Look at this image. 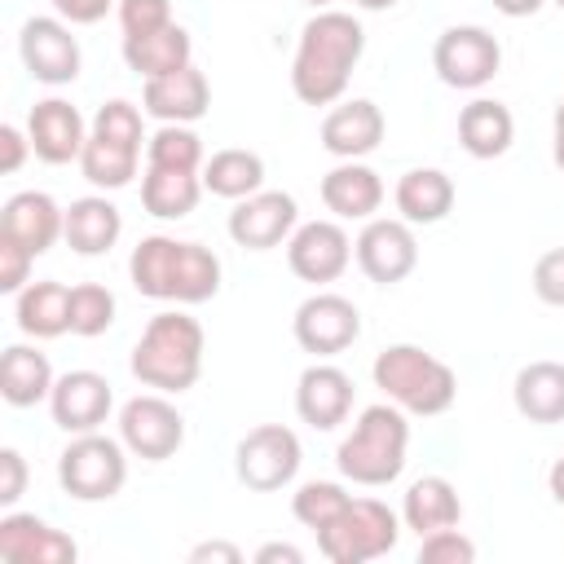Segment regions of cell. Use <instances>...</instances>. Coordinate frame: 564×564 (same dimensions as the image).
I'll return each instance as SVG.
<instances>
[{
    "instance_id": "6da1fadb",
    "label": "cell",
    "mask_w": 564,
    "mask_h": 564,
    "mask_svg": "<svg viewBox=\"0 0 564 564\" xmlns=\"http://www.w3.org/2000/svg\"><path fill=\"white\" fill-rule=\"evenodd\" d=\"M366 53V31L352 13L339 9H317L295 44L291 57V88L304 106H330L344 97L352 66Z\"/></svg>"
},
{
    "instance_id": "7a4b0ae2",
    "label": "cell",
    "mask_w": 564,
    "mask_h": 564,
    "mask_svg": "<svg viewBox=\"0 0 564 564\" xmlns=\"http://www.w3.org/2000/svg\"><path fill=\"white\" fill-rule=\"evenodd\" d=\"M128 278L145 300L167 304H207L220 291V260L203 242L150 234L132 247Z\"/></svg>"
},
{
    "instance_id": "3957f363",
    "label": "cell",
    "mask_w": 564,
    "mask_h": 564,
    "mask_svg": "<svg viewBox=\"0 0 564 564\" xmlns=\"http://www.w3.org/2000/svg\"><path fill=\"white\" fill-rule=\"evenodd\" d=\"M203 348L207 335L198 317L181 308L154 313L132 348V375L154 392H189L203 375Z\"/></svg>"
},
{
    "instance_id": "277c9868",
    "label": "cell",
    "mask_w": 564,
    "mask_h": 564,
    "mask_svg": "<svg viewBox=\"0 0 564 564\" xmlns=\"http://www.w3.org/2000/svg\"><path fill=\"white\" fill-rule=\"evenodd\" d=\"M405 449H410L405 410L392 405V401H379V405H366L357 414L352 432L335 449V463H339L344 480L379 489V485H392L405 471Z\"/></svg>"
},
{
    "instance_id": "5b68a950",
    "label": "cell",
    "mask_w": 564,
    "mask_h": 564,
    "mask_svg": "<svg viewBox=\"0 0 564 564\" xmlns=\"http://www.w3.org/2000/svg\"><path fill=\"white\" fill-rule=\"evenodd\" d=\"M370 375H375V388L405 414L432 419L458 401V375L441 357L423 352L419 344H388L375 357Z\"/></svg>"
},
{
    "instance_id": "8992f818",
    "label": "cell",
    "mask_w": 564,
    "mask_h": 564,
    "mask_svg": "<svg viewBox=\"0 0 564 564\" xmlns=\"http://www.w3.org/2000/svg\"><path fill=\"white\" fill-rule=\"evenodd\" d=\"M401 538V516L379 502V498H352L348 511L317 533V551L330 560V564H366V560H379L397 546Z\"/></svg>"
},
{
    "instance_id": "52a82bcc",
    "label": "cell",
    "mask_w": 564,
    "mask_h": 564,
    "mask_svg": "<svg viewBox=\"0 0 564 564\" xmlns=\"http://www.w3.org/2000/svg\"><path fill=\"white\" fill-rule=\"evenodd\" d=\"M123 441H110L101 432H79L57 454V480L75 502H110L128 480Z\"/></svg>"
},
{
    "instance_id": "ba28073f",
    "label": "cell",
    "mask_w": 564,
    "mask_h": 564,
    "mask_svg": "<svg viewBox=\"0 0 564 564\" xmlns=\"http://www.w3.org/2000/svg\"><path fill=\"white\" fill-rule=\"evenodd\" d=\"M300 463H304V449H300V436L282 423H260L251 427L238 449H234V471L247 489L256 494H273V489H286L295 476H300Z\"/></svg>"
},
{
    "instance_id": "9c48e42d",
    "label": "cell",
    "mask_w": 564,
    "mask_h": 564,
    "mask_svg": "<svg viewBox=\"0 0 564 564\" xmlns=\"http://www.w3.org/2000/svg\"><path fill=\"white\" fill-rule=\"evenodd\" d=\"M502 66V44L485 26H445L432 44V70L441 84L476 93L485 88Z\"/></svg>"
},
{
    "instance_id": "30bf717a",
    "label": "cell",
    "mask_w": 564,
    "mask_h": 564,
    "mask_svg": "<svg viewBox=\"0 0 564 564\" xmlns=\"http://www.w3.org/2000/svg\"><path fill=\"white\" fill-rule=\"evenodd\" d=\"M119 441L128 445V454H137L145 463H163V458H172L185 445V419H181V410L167 397L145 392V397L123 401V410H119Z\"/></svg>"
},
{
    "instance_id": "8fae6325",
    "label": "cell",
    "mask_w": 564,
    "mask_h": 564,
    "mask_svg": "<svg viewBox=\"0 0 564 564\" xmlns=\"http://www.w3.org/2000/svg\"><path fill=\"white\" fill-rule=\"evenodd\" d=\"M291 330H295V344L313 357H339L344 348L357 344L361 335V313L348 295H335V291H317L308 295L295 317H291Z\"/></svg>"
},
{
    "instance_id": "7c38bea8",
    "label": "cell",
    "mask_w": 564,
    "mask_h": 564,
    "mask_svg": "<svg viewBox=\"0 0 564 564\" xmlns=\"http://www.w3.org/2000/svg\"><path fill=\"white\" fill-rule=\"evenodd\" d=\"M18 53H22V66L31 70V79L40 84H70L79 75V40L70 35L66 18H26L22 31H18Z\"/></svg>"
},
{
    "instance_id": "4fadbf2b",
    "label": "cell",
    "mask_w": 564,
    "mask_h": 564,
    "mask_svg": "<svg viewBox=\"0 0 564 564\" xmlns=\"http://www.w3.org/2000/svg\"><path fill=\"white\" fill-rule=\"evenodd\" d=\"M286 264L300 282L326 286L335 278H344V269L352 264V238L344 234L339 220H308L295 225V234L286 238Z\"/></svg>"
},
{
    "instance_id": "5bb4252c",
    "label": "cell",
    "mask_w": 564,
    "mask_h": 564,
    "mask_svg": "<svg viewBox=\"0 0 564 564\" xmlns=\"http://www.w3.org/2000/svg\"><path fill=\"white\" fill-rule=\"evenodd\" d=\"M300 225V207L286 189H256L247 198H238V207L229 212V238L247 251H273L282 247Z\"/></svg>"
},
{
    "instance_id": "9a60e30c",
    "label": "cell",
    "mask_w": 564,
    "mask_h": 564,
    "mask_svg": "<svg viewBox=\"0 0 564 564\" xmlns=\"http://www.w3.org/2000/svg\"><path fill=\"white\" fill-rule=\"evenodd\" d=\"M352 256L361 264V273L379 286H397L414 273L419 264V242H414V229L410 220H366V229L357 234L352 242Z\"/></svg>"
},
{
    "instance_id": "2e32d148",
    "label": "cell",
    "mask_w": 564,
    "mask_h": 564,
    "mask_svg": "<svg viewBox=\"0 0 564 564\" xmlns=\"http://www.w3.org/2000/svg\"><path fill=\"white\" fill-rule=\"evenodd\" d=\"M115 405V392H110V379L97 375V370H66L57 375L53 392H48V410H53V423L70 436L79 432H97L106 423Z\"/></svg>"
},
{
    "instance_id": "e0dca14e",
    "label": "cell",
    "mask_w": 564,
    "mask_h": 564,
    "mask_svg": "<svg viewBox=\"0 0 564 564\" xmlns=\"http://www.w3.org/2000/svg\"><path fill=\"white\" fill-rule=\"evenodd\" d=\"M26 137H31V150L40 163H79L84 154V141H88V128H84V115L66 101V97H44L31 106L26 115Z\"/></svg>"
},
{
    "instance_id": "ac0fdd59",
    "label": "cell",
    "mask_w": 564,
    "mask_h": 564,
    "mask_svg": "<svg viewBox=\"0 0 564 564\" xmlns=\"http://www.w3.org/2000/svg\"><path fill=\"white\" fill-rule=\"evenodd\" d=\"M79 555L75 538L53 529L48 520L31 511H9L0 516V560L9 564H70Z\"/></svg>"
},
{
    "instance_id": "d6986e66",
    "label": "cell",
    "mask_w": 564,
    "mask_h": 564,
    "mask_svg": "<svg viewBox=\"0 0 564 564\" xmlns=\"http://www.w3.org/2000/svg\"><path fill=\"white\" fill-rule=\"evenodd\" d=\"M352 379L330 366V361H313L300 383H295V414L313 427V432H330L352 414Z\"/></svg>"
},
{
    "instance_id": "ffe728a7",
    "label": "cell",
    "mask_w": 564,
    "mask_h": 564,
    "mask_svg": "<svg viewBox=\"0 0 564 564\" xmlns=\"http://www.w3.org/2000/svg\"><path fill=\"white\" fill-rule=\"evenodd\" d=\"M141 106H145V115H154L159 123H194V119H203L207 106H212V84H207V75L189 62V66H181V70H172V75L145 79Z\"/></svg>"
},
{
    "instance_id": "44dd1931",
    "label": "cell",
    "mask_w": 564,
    "mask_h": 564,
    "mask_svg": "<svg viewBox=\"0 0 564 564\" xmlns=\"http://www.w3.org/2000/svg\"><path fill=\"white\" fill-rule=\"evenodd\" d=\"M62 229H66V207H57L53 194L44 189H22L0 212V234L22 242L31 256H44L62 238Z\"/></svg>"
},
{
    "instance_id": "7402d4cb",
    "label": "cell",
    "mask_w": 564,
    "mask_h": 564,
    "mask_svg": "<svg viewBox=\"0 0 564 564\" xmlns=\"http://www.w3.org/2000/svg\"><path fill=\"white\" fill-rule=\"evenodd\" d=\"M383 110L366 97H352V101H339L326 119H322V150L335 154V159H366L379 150L383 141Z\"/></svg>"
},
{
    "instance_id": "603a6c76",
    "label": "cell",
    "mask_w": 564,
    "mask_h": 564,
    "mask_svg": "<svg viewBox=\"0 0 564 564\" xmlns=\"http://www.w3.org/2000/svg\"><path fill=\"white\" fill-rule=\"evenodd\" d=\"M322 203L335 212V220H375L383 207V181L361 159H344L322 176Z\"/></svg>"
},
{
    "instance_id": "cb8c5ba5",
    "label": "cell",
    "mask_w": 564,
    "mask_h": 564,
    "mask_svg": "<svg viewBox=\"0 0 564 564\" xmlns=\"http://www.w3.org/2000/svg\"><path fill=\"white\" fill-rule=\"evenodd\" d=\"M123 234V216L110 198L101 194H88V198H75L66 207V229L62 238L70 242L75 256H106Z\"/></svg>"
},
{
    "instance_id": "d4e9b609",
    "label": "cell",
    "mask_w": 564,
    "mask_h": 564,
    "mask_svg": "<svg viewBox=\"0 0 564 564\" xmlns=\"http://www.w3.org/2000/svg\"><path fill=\"white\" fill-rule=\"evenodd\" d=\"M123 62L141 79H159V75H172L194 62V40L176 22L163 31H150V35H123Z\"/></svg>"
},
{
    "instance_id": "484cf974",
    "label": "cell",
    "mask_w": 564,
    "mask_h": 564,
    "mask_svg": "<svg viewBox=\"0 0 564 564\" xmlns=\"http://www.w3.org/2000/svg\"><path fill=\"white\" fill-rule=\"evenodd\" d=\"M458 141L471 159H498L511 150L516 141V119L502 101L494 97H476L458 110Z\"/></svg>"
},
{
    "instance_id": "4316f807",
    "label": "cell",
    "mask_w": 564,
    "mask_h": 564,
    "mask_svg": "<svg viewBox=\"0 0 564 564\" xmlns=\"http://www.w3.org/2000/svg\"><path fill=\"white\" fill-rule=\"evenodd\" d=\"M53 383H57V375H53V366L40 348H31V344H9L4 348V357H0V397L9 405L26 410V405L48 401Z\"/></svg>"
},
{
    "instance_id": "83f0119b",
    "label": "cell",
    "mask_w": 564,
    "mask_h": 564,
    "mask_svg": "<svg viewBox=\"0 0 564 564\" xmlns=\"http://www.w3.org/2000/svg\"><path fill=\"white\" fill-rule=\"evenodd\" d=\"M458 520H463V502L445 476H419L401 498V524L414 529L419 538L436 529H454Z\"/></svg>"
},
{
    "instance_id": "f1b7e54d",
    "label": "cell",
    "mask_w": 564,
    "mask_h": 564,
    "mask_svg": "<svg viewBox=\"0 0 564 564\" xmlns=\"http://www.w3.org/2000/svg\"><path fill=\"white\" fill-rule=\"evenodd\" d=\"M511 401L529 423H564V361H529L511 383Z\"/></svg>"
},
{
    "instance_id": "f546056e",
    "label": "cell",
    "mask_w": 564,
    "mask_h": 564,
    "mask_svg": "<svg viewBox=\"0 0 564 564\" xmlns=\"http://www.w3.org/2000/svg\"><path fill=\"white\" fill-rule=\"evenodd\" d=\"M397 212L410 225H436L454 212V181L441 167H410L397 181Z\"/></svg>"
},
{
    "instance_id": "4dcf8cb0",
    "label": "cell",
    "mask_w": 564,
    "mask_h": 564,
    "mask_svg": "<svg viewBox=\"0 0 564 564\" xmlns=\"http://www.w3.org/2000/svg\"><path fill=\"white\" fill-rule=\"evenodd\" d=\"M18 330L31 339H57L70 330V286L62 282H26L18 291Z\"/></svg>"
},
{
    "instance_id": "1f68e13d",
    "label": "cell",
    "mask_w": 564,
    "mask_h": 564,
    "mask_svg": "<svg viewBox=\"0 0 564 564\" xmlns=\"http://www.w3.org/2000/svg\"><path fill=\"white\" fill-rule=\"evenodd\" d=\"M203 198V176L198 172H176V167H145L141 176V207L154 220H185Z\"/></svg>"
},
{
    "instance_id": "d6a6232c",
    "label": "cell",
    "mask_w": 564,
    "mask_h": 564,
    "mask_svg": "<svg viewBox=\"0 0 564 564\" xmlns=\"http://www.w3.org/2000/svg\"><path fill=\"white\" fill-rule=\"evenodd\" d=\"M264 185V159L256 150H216L207 163H203V189L216 194V198H247Z\"/></svg>"
},
{
    "instance_id": "836d02e7",
    "label": "cell",
    "mask_w": 564,
    "mask_h": 564,
    "mask_svg": "<svg viewBox=\"0 0 564 564\" xmlns=\"http://www.w3.org/2000/svg\"><path fill=\"white\" fill-rule=\"evenodd\" d=\"M137 163H141V150H128V145L106 141L97 132H88L84 154H79V172L97 189H123L137 176Z\"/></svg>"
},
{
    "instance_id": "e575fe53",
    "label": "cell",
    "mask_w": 564,
    "mask_h": 564,
    "mask_svg": "<svg viewBox=\"0 0 564 564\" xmlns=\"http://www.w3.org/2000/svg\"><path fill=\"white\" fill-rule=\"evenodd\" d=\"M348 502H352V494H344L339 480H304V485L291 494L295 520H300L304 529H313V533L330 529V524L348 511Z\"/></svg>"
},
{
    "instance_id": "d590c367",
    "label": "cell",
    "mask_w": 564,
    "mask_h": 564,
    "mask_svg": "<svg viewBox=\"0 0 564 564\" xmlns=\"http://www.w3.org/2000/svg\"><path fill=\"white\" fill-rule=\"evenodd\" d=\"M145 167L198 172L203 167V141H198V132H189V123H163L145 141Z\"/></svg>"
},
{
    "instance_id": "8d00e7d4",
    "label": "cell",
    "mask_w": 564,
    "mask_h": 564,
    "mask_svg": "<svg viewBox=\"0 0 564 564\" xmlns=\"http://www.w3.org/2000/svg\"><path fill=\"white\" fill-rule=\"evenodd\" d=\"M110 322H115V295H110V286H101V282L70 286V335L97 339V335L110 330Z\"/></svg>"
},
{
    "instance_id": "74e56055",
    "label": "cell",
    "mask_w": 564,
    "mask_h": 564,
    "mask_svg": "<svg viewBox=\"0 0 564 564\" xmlns=\"http://www.w3.org/2000/svg\"><path fill=\"white\" fill-rule=\"evenodd\" d=\"M88 132H97V137H106V141H119V145H128V150H141V141H145L141 110H137L132 101H123V97L106 101V106L93 115V128H88Z\"/></svg>"
},
{
    "instance_id": "f35d334b",
    "label": "cell",
    "mask_w": 564,
    "mask_h": 564,
    "mask_svg": "<svg viewBox=\"0 0 564 564\" xmlns=\"http://www.w3.org/2000/svg\"><path fill=\"white\" fill-rule=\"evenodd\" d=\"M476 560V542L463 538L458 529H436L419 538V564H471Z\"/></svg>"
},
{
    "instance_id": "ab89813d",
    "label": "cell",
    "mask_w": 564,
    "mask_h": 564,
    "mask_svg": "<svg viewBox=\"0 0 564 564\" xmlns=\"http://www.w3.org/2000/svg\"><path fill=\"white\" fill-rule=\"evenodd\" d=\"M119 26L123 35H150L172 26V0H119Z\"/></svg>"
},
{
    "instance_id": "60d3db41",
    "label": "cell",
    "mask_w": 564,
    "mask_h": 564,
    "mask_svg": "<svg viewBox=\"0 0 564 564\" xmlns=\"http://www.w3.org/2000/svg\"><path fill=\"white\" fill-rule=\"evenodd\" d=\"M533 295L551 308H564V247L542 251L533 264Z\"/></svg>"
},
{
    "instance_id": "b9f144b4",
    "label": "cell",
    "mask_w": 564,
    "mask_h": 564,
    "mask_svg": "<svg viewBox=\"0 0 564 564\" xmlns=\"http://www.w3.org/2000/svg\"><path fill=\"white\" fill-rule=\"evenodd\" d=\"M31 264H35V256L22 242H13V238L0 234V291L4 295H18L31 282Z\"/></svg>"
},
{
    "instance_id": "7bdbcfd3",
    "label": "cell",
    "mask_w": 564,
    "mask_h": 564,
    "mask_svg": "<svg viewBox=\"0 0 564 564\" xmlns=\"http://www.w3.org/2000/svg\"><path fill=\"white\" fill-rule=\"evenodd\" d=\"M22 494H26V458L13 445H4L0 449V507H13Z\"/></svg>"
},
{
    "instance_id": "ee69618b",
    "label": "cell",
    "mask_w": 564,
    "mask_h": 564,
    "mask_svg": "<svg viewBox=\"0 0 564 564\" xmlns=\"http://www.w3.org/2000/svg\"><path fill=\"white\" fill-rule=\"evenodd\" d=\"M53 9H57V18H66L70 26H93V22H101L119 0H48Z\"/></svg>"
},
{
    "instance_id": "f6af8a7d",
    "label": "cell",
    "mask_w": 564,
    "mask_h": 564,
    "mask_svg": "<svg viewBox=\"0 0 564 564\" xmlns=\"http://www.w3.org/2000/svg\"><path fill=\"white\" fill-rule=\"evenodd\" d=\"M26 154H35V150H31V137H26L22 128L4 123V128H0V172L13 176V172L26 163Z\"/></svg>"
},
{
    "instance_id": "bcb514c9",
    "label": "cell",
    "mask_w": 564,
    "mask_h": 564,
    "mask_svg": "<svg viewBox=\"0 0 564 564\" xmlns=\"http://www.w3.org/2000/svg\"><path fill=\"white\" fill-rule=\"evenodd\" d=\"M189 560H194V564H203V560H220V564H238V560H242V551H238L234 542H198V546L189 551Z\"/></svg>"
},
{
    "instance_id": "7dc6e473",
    "label": "cell",
    "mask_w": 564,
    "mask_h": 564,
    "mask_svg": "<svg viewBox=\"0 0 564 564\" xmlns=\"http://www.w3.org/2000/svg\"><path fill=\"white\" fill-rule=\"evenodd\" d=\"M300 564L304 560V551L300 546H291V542H264L260 551H256V564Z\"/></svg>"
},
{
    "instance_id": "c3c4849f",
    "label": "cell",
    "mask_w": 564,
    "mask_h": 564,
    "mask_svg": "<svg viewBox=\"0 0 564 564\" xmlns=\"http://www.w3.org/2000/svg\"><path fill=\"white\" fill-rule=\"evenodd\" d=\"M542 4H546V0H494V9H498L502 18H533Z\"/></svg>"
},
{
    "instance_id": "681fc988",
    "label": "cell",
    "mask_w": 564,
    "mask_h": 564,
    "mask_svg": "<svg viewBox=\"0 0 564 564\" xmlns=\"http://www.w3.org/2000/svg\"><path fill=\"white\" fill-rule=\"evenodd\" d=\"M551 128H555V137H551V159H555V167L564 172V97H560V106H555Z\"/></svg>"
},
{
    "instance_id": "f907efd6",
    "label": "cell",
    "mask_w": 564,
    "mask_h": 564,
    "mask_svg": "<svg viewBox=\"0 0 564 564\" xmlns=\"http://www.w3.org/2000/svg\"><path fill=\"white\" fill-rule=\"evenodd\" d=\"M546 489H551V498L564 507V454L551 463V471H546Z\"/></svg>"
},
{
    "instance_id": "816d5d0a",
    "label": "cell",
    "mask_w": 564,
    "mask_h": 564,
    "mask_svg": "<svg viewBox=\"0 0 564 564\" xmlns=\"http://www.w3.org/2000/svg\"><path fill=\"white\" fill-rule=\"evenodd\" d=\"M357 9H366V13H383V9H392L397 0H352Z\"/></svg>"
},
{
    "instance_id": "f5cc1de1",
    "label": "cell",
    "mask_w": 564,
    "mask_h": 564,
    "mask_svg": "<svg viewBox=\"0 0 564 564\" xmlns=\"http://www.w3.org/2000/svg\"><path fill=\"white\" fill-rule=\"evenodd\" d=\"M304 4H313V9H326V4H330V0H304Z\"/></svg>"
},
{
    "instance_id": "db71d44e",
    "label": "cell",
    "mask_w": 564,
    "mask_h": 564,
    "mask_svg": "<svg viewBox=\"0 0 564 564\" xmlns=\"http://www.w3.org/2000/svg\"><path fill=\"white\" fill-rule=\"evenodd\" d=\"M555 4H560V9H564V0H555Z\"/></svg>"
}]
</instances>
